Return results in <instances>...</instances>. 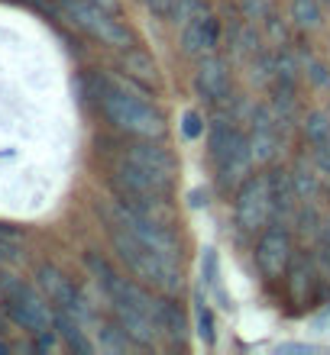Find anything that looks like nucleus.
Returning a JSON list of instances; mask_svg holds the SVG:
<instances>
[{
	"label": "nucleus",
	"mask_w": 330,
	"mask_h": 355,
	"mask_svg": "<svg viewBox=\"0 0 330 355\" xmlns=\"http://www.w3.org/2000/svg\"><path fill=\"white\" fill-rule=\"evenodd\" d=\"M107 236H110V245H113V252H117V259L123 262V268L130 271L140 284L159 291V294H169V297L181 294L185 281H181V268L175 259H165V255L152 252L149 245H142L113 216H107Z\"/></svg>",
	"instance_id": "f257e3e1"
},
{
	"label": "nucleus",
	"mask_w": 330,
	"mask_h": 355,
	"mask_svg": "<svg viewBox=\"0 0 330 355\" xmlns=\"http://www.w3.org/2000/svg\"><path fill=\"white\" fill-rule=\"evenodd\" d=\"M97 107L113 130L126 132L133 139H162L165 136V116L123 81L97 78Z\"/></svg>",
	"instance_id": "f03ea898"
},
{
	"label": "nucleus",
	"mask_w": 330,
	"mask_h": 355,
	"mask_svg": "<svg viewBox=\"0 0 330 355\" xmlns=\"http://www.w3.org/2000/svg\"><path fill=\"white\" fill-rule=\"evenodd\" d=\"M58 10L65 13V19L72 26H78L81 33L97 39L101 46L130 49V42H133L130 29L113 17V10L101 7V3H91V0H58Z\"/></svg>",
	"instance_id": "7ed1b4c3"
},
{
	"label": "nucleus",
	"mask_w": 330,
	"mask_h": 355,
	"mask_svg": "<svg viewBox=\"0 0 330 355\" xmlns=\"http://www.w3.org/2000/svg\"><path fill=\"white\" fill-rule=\"evenodd\" d=\"M272 178L269 175H256L246 178L240 191H236V204H233V220L243 233H259L272 223Z\"/></svg>",
	"instance_id": "20e7f679"
},
{
	"label": "nucleus",
	"mask_w": 330,
	"mask_h": 355,
	"mask_svg": "<svg viewBox=\"0 0 330 355\" xmlns=\"http://www.w3.org/2000/svg\"><path fill=\"white\" fill-rule=\"evenodd\" d=\"M107 216H113V220H117L123 230H130V233L136 236L142 245H149L152 252L165 255V259H175V262L181 259L179 233H175L172 226L156 223V220H146V216L133 214V210H126V207H120V204L113 207V210H107Z\"/></svg>",
	"instance_id": "39448f33"
},
{
	"label": "nucleus",
	"mask_w": 330,
	"mask_h": 355,
	"mask_svg": "<svg viewBox=\"0 0 330 355\" xmlns=\"http://www.w3.org/2000/svg\"><path fill=\"white\" fill-rule=\"evenodd\" d=\"M3 288H7V313L17 327H23L33 336L56 327V313L33 288H23V284H3Z\"/></svg>",
	"instance_id": "423d86ee"
},
{
	"label": "nucleus",
	"mask_w": 330,
	"mask_h": 355,
	"mask_svg": "<svg viewBox=\"0 0 330 355\" xmlns=\"http://www.w3.org/2000/svg\"><path fill=\"white\" fill-rule=\"evenodd\" d=\"M292 233L282 223H269L259 230V243H256V268L263 271V278L279 281L292 265Z\"/></svg>",
	"instance_id": "0eeeda50"
},
{
	"label": "nucleus",
	"mask_w": 330,
	"mask_h": 355,
	"mask_svg": "<svg viewBox=\"0 0 330 355\" xmlns=\"http://www.w3.org/2000/svg\"><path fill=\"white\" fill-rule=\"evenodd\" d=\"M120 159H126L130 165H136V168H142V171H149V175L159 178L165 187L175 184V175H179L175 159H172V152L162 149L156 139H136V142H130V146L120 152Z\"/></svg>",
	"instance_id": "6e6552de"
},
{
	"label": "nucleus",
	"mask_w": 330,
	"mask_h": 355,
	"mask_svg": "<svg viewBox=\"0 0 330 355\" xmlns=\"http://www.w3.org/2000/svg\"><path fill=\"white\" fill-rule=\"evenodd\" d=\"M217 36H220V23L211 17L208 10H201L198 17H191L181 26V52L188 58H204L217 49Z\"/></svg>",
	"instance_id": "1a4fd4ad"
},
{
	"label": "nucleus",
	"mask_w": 330,
	"mask_h": 355,
	"mask_svg": "<svg viewBox=\"0 0 330 355\" xmlns=\"http://www.w3.org/2000/svg\"><path fill=\"white\" fill-rule=\"evenodd\" d=\"M253 146H249V136L236 130L230 149L217 159V175H220V187H233L236 181H246L249 175V165H253Z\"/></svg>",
	"instance_id": "9d476101"
},
{
	"label": "nucleus",
	"mask_w": 330,
	"mask_h": 355,
	"mask_svg": "<svg viewBox=\"0 0 330 355\" xmlns=\"http://www.w3.org/2000/svg\"><path fill=\"white\" fill-rule=\"evenodd\" d=\"M195 85L198 91L204 94V101L208 103H220L226 101V94H230V75H226V62L220 55H204L198 65V75H195Z\"/></svg>",
	"instance_id": "9b49d317"
},
{
	"label": "nucleus",
	"mask_w": 330,
	"mask_h": 355,
	"mask_svg": "<svg viewBox=\"0 0 330 355\" xmlns=\"http://www.w3.org/2000/svg\"><path fill=\"white\" fill-rule=\"evenodd\" d=\"M152 320H156V329L162 336H169L172 343H185V333H188V323H185V313L169 294L156 297V307H152Z\"/></svg>",
	"instance_id": "f8f14e48"
},
{
	"label": "nucleus",
	"mask_w": 330,
	"mask_h": 355,
	"mask_svg": "<svg viewBox=\"0 0 330 355\" xmlns=\"http://www.w3.org/2000/svg\"><path fill=\"white\" fill-rule=\"evenodd\" d=\"M56 336L62 339L72 352H81V355L94 352L91 339H88L85 329H81V320H78L75 313H68V310H56Z\"/></svg>",
	"instance_id": "ddd939ff"
},
{
	"label": "nucleus",
	"mask_w": 330,
	"mask_h": 355,
	"mask_svg": "<svg viewBox=\"0 0 330 355\" xmlns=\"http://www.w3.org/2000/svg\"><path fill=\"white\" fill-rule=\"evenodd\" d=\"M249 146H253L256 162H272L275 152H279V136H275V126L265 110L256 113V130H253V136H249Z\"/></svg>",
	"instance_id": "4468645a"
},
{
	"label": "nucleus",
	"mask_w": 330,
	"mask_h": 355,
	"mask_svg": "<svg viewBox=\"0 0 330 355\" xmlns=\"http://www.w3.org/2000/svg\"><path fill=\"white\" fill-rule=\"evenodd\" d=\"M123 75L142 87L159 85V68H156V62H152L146 52H130V49H126V55H123Z\"/></svg>",
	"instance_id": "2eb2a0df"
},
{
	"label": "nucleus",
	"mask_w": 330,
	"mask_h": 355,
	"mask_svg": "<svg viewBox=\"0 0 330 355\" xmlns=\"http://www.w3.org/2000/svg\"><path fill=\"white\" fill-rule=\"evenodd\" d=\"M272 210L275 216H288L292 214L295 200H298V191L292 184V175L288 171H272Z\"/></svg>",
	"instance_id": "dca6fc26"
},
{
	"label": "nucleus",
	"mask_w": 330,
	"mask_h": 355,
	"mask_svg": "<svg viewBox=\"0 0 330 355\" xmlns=\"http://www.w3.org/2000/svg\"><path fill=\"white\" fill-rule=\"evenodd\" d=\"M292 19L302 29L321 26V0H292Z\"/></svg>",
	"instance_id": "f3484780"
},
{
	"label": "nucleus",
	"mask_w": 330,
	"mask_h": 355,
	"mask_svg": "<svg viewBox=\"0 0 330 355\" xmlns=\"http://www.w3.org/2000/svg\"><path fill=\"white\" fill-rule=\"evenodd\" d=\"M304 268H308L304 259H292V265H288V271H285V278H288V291H292L295 300L308 297V278H311V271L304 275Z\"/></svg>",
	"instance_id": "a211bd4d"
},
{
	"label": "nucleus",
	"mask_w": 330,
	"mask_h": 355,
	"mask_svg": "<svg viewBox=\"0 0 330 355\" xmlns=\"http://www.w3.org/2000/svg\"><path fill=\"white\" fill-rule=\"evenodd\" d=\"M302 132H304V139L314 142V146H317V142H324L330 136V116H327V113H321V110L308 113V120H304Z\"/></svg>",
	"instance_id": "6ab92c4d"
},
{
	"label": "nucleus",
	"mask_w": 330,
	"mask_h": 355,
	"mask_svg": "<svg viewBox=\"0 0 330 355\" xmlns=\"http://www.w3.org/2000/svg\"><path fill=\"white\" fill-rule=\"evenodd\" d=\"M195 317H198V339L204 343V346H214V339H217V333H214V313H211V307H208V300L204 297H198Z\"/></svg>",
	"instance_id": "aec40b11"
},
{
	"label": "nucleus",
	"mask_w": 330,
	"mask_h": 355,
	"mask_svg": "<svg viewBox=\"0 0 330 355\" xmlns=\"http://www.w3.org/2000/svg\"><path fill=\"white\" fill-rule=\"evenodd\" d=\"M201 275H204V284H208L214 294H220V271H217V252H214V249H204ZM220 297H224V294H220Z\"/></svg>",
	"instance_id": "412c9836"
},
{
	"label": "nucleus",
	"mask_w": 330,
	"mask_h": 355,
	"mask_svg": "<svg viewBox=\"0 0 330 355\" xmlns=\"http://www.w3.org/2000/svg\"><path fill=\"white\" fill-rule=\"evenodd\" d=\"M292 184H295V191H298V200L317 194V178L304 168V165H298V168L292 171Z\"/></svg>",
	"instance_id": "4be33fe9"
},
{
	"label": "nucleus",
	"mask_w": 330,
	"mask_h": 355,
	"mask_svg": "<svg viewBox=\"0 0 330 355\" xmlns=\"http://www.w3.org/2000/svg\"><path fill=\"white\" fill-rule=\"evenodd\" d=\"M201 10H204V0H172V19L175 23H188L191 17H198Z\"/></svg>",
	"instance_id": "5701e85b"
},
{
	"label": "nucleus",
	"mask_w": 330,
	"mask_h": 355,
	"mask_svg": "<svg viewBox=\"0 0 330 355\" xmlns=\"http://www.w3.org/2000/svg\"><path fill=\"white\" fill-rule=\"evenodd\" d=\"M181 132L188 136V139H198L201 132H204V120H201V113L188 110L185 116H181Z\"/></svg>",
	"instance_id": "b1692460"
},
{
	"label": "nucleus",
	"mask_w": 330,
	"mask_h": 355,
	"mask_svg": "<svg viewBox=\"0 0 330 355\" xmlns=\"http://www.w3.org/2000/svg\"><path fill=\"white\" fill-rule=\"evenodd\" d=\"M314 165L321 175H330V136L324 142H317V149H314Z\"/></svg>",
	"instance_id": "393cba45"
},
{
	"label": "nucleus",
	"mask_w": 330,
	"mask_h": 355,
	"mask_svg": "<svg viewBox=\"0 0 330 355\" xmlns=\"http://www.w3.org/2000/svg\"><path fill=\"white\" fill-rule=\"evenodd\" d=\"M142 3H146L149 10H156L159 17H169V3H172V0H142Z\"/></svg>",
	"instance_id": "a878e982"
},
{
	"label": "nucleus",
	"mask_w": 330,
	"mask_h": 355,
	"mask_svg": "<svg viewBox=\"0 0 330 355\" xmlns=\"http://www.w3.org/2000/svg\"><path fill=\"white\" fill-rule=\"evenodd\" d=\"M279 352H311V346H298V343H288V346H279Z\"/></svg>",
	"instance_id": "bb28decb"
},
{
	"label": "nucleus",
	"mask_w": 330,
	"mask_h": 355,
	"mask_svg": "<svg viewBox=\"0 0 330 355\" xmlns=\"http://www.w3.org/2000/svg\"><path fill=\"white\" fill-rule=\"evenodd\" d=\"M91 3H101V7H107V10H113V13H117V0H91Z\"/></svg>",
	"instance_id": "cd10ccee"
},
{
	"label": "nucleus",
	"mask_w": 330,
	"mask_h": 355,
	"mask_svg": "<svg viewBox=\"0 0 330 355\" xmlns=\"http://www.w3.org/2000/svg\"><path fill=\"white\" fill-rule=\"evenodd\" d=\"M7 333V320H3V313H0V336Z\"/></svg>",
	"instance_id": "c85d7f7f"
},
{
	"label": "nucleus",
	"mask_w": 330,
	"mask_h": 355,
	"mask_svg": "<svg viewBox=\"0 0 330 355\" xmlns=\"http://www.w3.org/2000/svg\"><path fill=\"white\" fill-rule=\"evenodd\" d=\"M3 352H10V346L3 343V339H0V355H3Z\"/></svg>",
	"instance_id": "c756f323"
},
{
	"label": "nucleus",
	"mask_w": 330,
	"mask_h": 355,
	"mask_svg": "<svg viewBox=\"0 0 330 355\" xmlns=\"http://www.w3.org/2000/svg\"><path fill=\"white\" fill-rule=\"evenodd\" d=\"M321 3H327V7H330V0H321Z\"/></svg>",
	"instance_id": "7c9ffc66"
}]
</instances>
